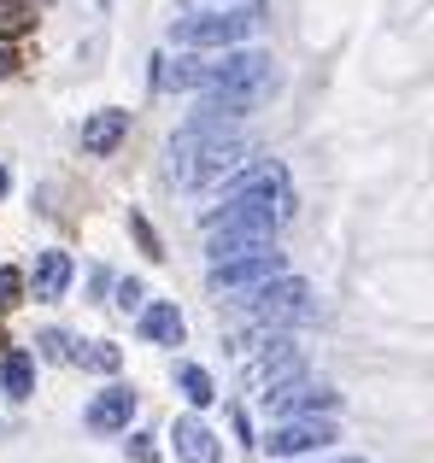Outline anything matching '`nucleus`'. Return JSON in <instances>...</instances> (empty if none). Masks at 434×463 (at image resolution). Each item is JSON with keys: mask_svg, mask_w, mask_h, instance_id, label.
<instances>
[{"mask_svg": "<svg viewBox=\"0 0 434 463\" xmlns=\"http://www.w3.org/2000/svg\"><path fill=\"white\" fill-rule=\"evenodd\" d=\"M129 417H136V387H124V382H112L106 393H94V405L82 411V422H89L94 434H118V429H129Z\"/></svg>", "mask_w": 434, "mask_h": 463, "instance_id": "nucleus-11", "label": "nucleus"}, {"mask_svg": "<svg viewBox=\"0 0 434 463\" xmlns=\"http://www.w3.org/2000/svg\"><path fill=\"white\" fill-rule=\"evenodd\" d=\"M71 276H77V264H71V252L47 247L42 259H35V299H42V306H53V299H65Z\"/></svg>", "mask_w": 434, "mask_h": 463, "instance_id": "nucleus-13", "label": "nucleus"}, {"mask_svg": "<svg viewBox=\"0 0 434 463\" xmlns=\"http://www.w3.org/2000/svg\"><path fill=\"white\" fill-rule=\"evenodd\" d=\"M42 352L53 364H77V340H71L65 328H47V335H42Z\"/></svg>", "mask_w": 434, "mask_h": 463, "instance_id": "nucleus-20", "label": "nucleus"}, {"mask_svg": "<svg viewBox=\"0 0 434 463\" xmlns=\"http://www.w3.org/2000/svg\"><path fill=\"white\" fill-rule=\"evenodd\" d=\"M141 335H147L153 346H183V311H176L171 299H153V306L141 311Z\"/></svg>", "mask_w": 434, "mask_h": 463, "instance_id": "nucleus-15", "label": "nucleus"}, {"mask_svg": "<svg viewBox=\"0 0 434 463\" xmlns=\"http://www.w3.org/2000/svg\"><path fill=\"white\" fill-rule=\"evenodd\" d=\"M124 136H129V118L106 106V112H94L89 124H82V153H94V158H100V153H112Z\"/></svg>", "mask_w": 434, "mask_h": 463, "instance_id": "nucleus-14", "label": "nucleus"}, {"mask_svg": "<svg viewBox=\"0 0 434 463\" xmlns=\"http://www.w3.org/2000/svg\"><path fill=\"white\" fill-rule=\"evenodd\" d=\"M294 375H306V352L294 346V335L288 328H270V340H259V352H247L241 358V387H252V393H270V387L294 382Z\"/></svg>", "mask_w": 434, "mask_h": 463, "instance_id": "nucleus-6", "label": "nucleus"}, {"mask_svg": "<svg viewBox=\"0 0 434 463\" xmlns=\"http://www.w3.org/2000/svg\"><path fill=\"white\" fill-rule=\"evenodd\" d=\"M129 458H136V463H153V434H136V440H129Z\"/></svg>", "mask_w": 434, "mask_h": 463, "instance_id": "nucleus-24", "label": "nucleus"}, {"mask_svg": "<svg viewBox=\"0 0 434 463\" xmlns=\"http://www.w3.org/2000/svg\"><path fill=\"white\" fill-rule=\"evenodd\" d=\"M35 30V6L30 0H0V42H18Z\"/></svg>", "mask_w": 434, "mask_h": 463, "instance_id": "nucleus-17", "label": "nucleus"}, {"mask_svg": "<svg viewBox=\"0 0 434 463\" xmlns=\"http://www.w3.org/2000/svg\"><path fill=\"white\" fill-rule=\"evenodd\" d=\"M264 405L276 411V417H311V411H335L341 405V393H335L329 382H282V387H270L264 393Z\"/></svg>", "mask_w": 434, "mask_h": 463, "instance_id": "nucleus-10", "label": "nucleus"}, {"mask_svg": "<svg viewBox=\"0 0 434 463\" xmlns=\"http://www.w3.org/2000/svg\"><path fill=\"white\" fill-rule=\"evenodd\" d=\"M247 165V136H241V118H188L183 129L165 147V170H171L176 188H217L223 176Z\"/></svg>", "mask_w": 434, "mask_h": 463, "instance_id": "nucleus-1", "label": "nucleus"}, {"mask_svg": "<svg viewBox=\"0 0 434 463\" xmlns=\"http://www.w3.org/2000/svg\"><path fill=\"white\" fill-rule=\"evenodd\" d=\"M0 194H6V170H0Z\"/></svg>", "mask_w": 434, "mask_h": 463, "instance_id": "nucleus-27", "label": "nucleus"}, {"mask_svg": "<svg viewBox=\"0 0 434 463\" xmlns=\"http://www.w3.org/2000/svg\"><path fill=\"white\" fill-rule=\"evenodd\" d=\"M176 387H183V393L194 399V405H212V399H217L212 370H200V364H183V370H176Z\"/></svg>", "mask_w": 434, "mask_h": 463, "instance_id": "nucleus-18", "label": "nucleus"}, {"mask_svg": "<svg viewBox=\"0 0 434 463\" xmlns=\"http://www.w3.org/2000/svg\"><path fill=\"white\" fill-rule=\"evenodd\" d=\"M0 387H6V399H30V387H35L30 352H6V358H0Z\"/></svg>", "mask_w": 434, "mask_h": 463, "instance_id": "nucleus-16", "label": "nucleus"}, {"mask_svg": "<svg viewBox=\"0 0 434 463\" xmlns=\"http://www.w3.org/2000/svg\"><path fill=\"white\" fill-rule=\"evenodd\" d=\"M270 276H282V252H276V241L270 247H252V252H241V259H223V264H212L206 270V288L217 299H247L252 288H264Z\"/></svg>", "mask_w": 434, "mask_h": 463, "instance_id": "nucleus-8", "label": "nucleus"}, {"mask_svg": "<svg viewBox=\"0 0 434 463\" xmlns=\"http://www.w3.org/2000/svg\"><path fill=\"white\" fill-rule=\"evenodd\" d=\"M247 317L264 328H294V323H317V294L299 276H270L264 288L247 294Z\"/></svg>", "mask_w": 434, "mask_h": 463, "instance_id": "nucleus-4", "label": "nucleus"}, {"mask_svg": "<svg viewBox=\"0 0 434 463\" xmlns=\"http://www.w3.org/2000/svg\"><path fill=\"white\" fill-rule=\"evenodd\" d=\"M171 440H176V458H183V463H217V458H223V446H217V434H212V429H206L200 417H176Z\"/></svg>", "mask_w": 434, "mask_h": 463, "instance_id": "nucleus-12", "label": "nucleus"}, {"mask_svg": "<svg viewBox=\"0 0 434 463\" xmlns=\"http://www.w3.org/2000/svg\"><path fill=\"white\" fill-rule=\"evenodd\" d=\"M77 364H89V370H100V375H118V346L112 340H89V346H77Z\"/></svg>", "mask_w": 434, "mask_h": 463, "instance_id": "nucleus-19", "label": "nucleus"}, {"mask_svg": "<svg viewBox=\"0 0 434 463\" xmlns=\"http://www.w3.org/2000/svg\"><path fill=\"white\" fill-rule=\"evenodd\" d=\"M282 89V71H276L270 53H223V71H217L212 89H200V112L194 118H247L259 112L270 94Z\"/></svg>", "mask_w": 434, "mask_h": 463, "instance_id": "nucleus-2", "label": "nucleus"}, {"mask_svg": "<svg viewBox=\"0 0 434 463\" xmlns=\"http://www.w3.org/2000/svg\"><path fill=\"white\" fill-rule=\"evenodd\" d=\"M288 205L276 200H235V205H212L206 217H200V229H206V259L223 264V259H241V252L252 247H270L276 235H282L288 223Z\"/></svg>", "mask_w": 434, "mask_h": 463, "instance_id": "nucleus-3", "label": "nucleus"}, {"mask_svg": "<svg viewBox=\"0 0 434 463\" xmlns=\"http://www.w3.org/2000/svg\"><path fill=\"white\" fill-rule=\"evenodd\" d=\"M252 0H235V6H200V18H176L171 35L176 47H235L252 35Z\"/></svg>", "mask_w": 434, "mask_h": 463, "instance_id": "nucleus-5", "label": "nucleus"}, {"mask_svg": "<svg viewBox=\"0 0 434 463\" xmlns=\"http://www.w3.org/2000/svg\"><path fill=\"white\" fill-rule=\"evenodd\" d=\"M12 65H18V59H12V53H0V82L12 77Z\"/></svg>", "mask_w": 434, "mask_h": 463, "instance_id": "nucleus-25", "label": "nucleus"}, {"mask_svg": "<svg viewBox=\"0 0 434 463\" xmlns=\"http://www.w3.org/2000/svg\"><path fill=\"white\" fill-rule=\"evenodd\" d=\"M118 311H147V306H141V282H129V276H124V282H118Z\"/></svg>", "mask_w": 434, "mask_h": 463, "instance_id": "nucleus-22", "label": "nucleus"}, {"mask_svg": "<svg viewBox=\"0 0 434 463\" xmlns=\"http://www.w3.org/2000/svg\"><path fill=\"white\" fill-rule=\"evenodd\" d=\"M329 440H341V429H335L329 411H311V417H282L270 429V440H264V452L270 458H306V452H323Z\"/></svg>", "mask_w": 434, "mask_h": 463, "instance_id": "nucleus-9", "label": "nucleus"}, {"mask_svg": "<svg viewBox=\"0 0 434 463\" xmlns=\"http://www.w3.org/2000/svg\"><path fill=\"white\" fill-rule=\"evenodd\" d=\"M129 229H136V241L147 247V259H159V235L147 229V217H129Z\"/></svg>", "mask_w": 434, "mask_h": 463, "instance_id": "nucleus-23", "label": "nucleus"}, {"mask_svg": "<svg viewBox=\"0 0 434 463\" xmlns=\"http://www.w3.org/2000/svg\"><path fill=\"white\" fill-rule=\"evenodd\" d=\"M235 200H276L294 212V182H288L282 158H247L235 176L217 182V200L212 205H235Z\"/></svg>", "mask_w": 434, "mask_h": 463, "instance_id": "nucleus-7", "label": "nucleus"}, {"mask_svg": "<svg viewBox=\"0 0 434 463\" xmlns=\"http://www.w3.org/2000/svg\"><path fill=\"white\" fill-rule=\"evenodd\" d=\"M335 463H364V458H335Z\"/></svg>", "mask_w": 434, "mask_h": 463, "instance_id": "nucleus-26", "label": "nucleus"}, {"mask_svg": "<svg viewBox=\"0 0 434 463\" xmlns=\"http://www.w3.org/2000/svg\"><path fill=\"white\" fill-rule=\"evenodd\" d=\"M18 294H24V276L12 270V264H0V311L18 306Z\"/></svg>", "mask_w": 434, "mask_h": 463, "instance_id": "nucleus-21", "label": "nucleus"}]
</instances>
